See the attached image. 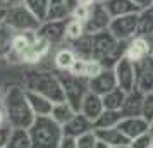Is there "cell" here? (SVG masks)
Returning <instances> with one entry per match:
<instances>
[{
  "label": "cell",
  "instance_id": "1",
  "mask_svg": "<svg viewBox=\"0 0 153 148\" xmlns=\"http://www.w3.org/2000/svg\"><path fill=\"white\" fill-rule=\"evenodd\" d=\"M2 107L5 110L7 124L14 129H29L35 120V114L29 107L26 90L19 85H12L4 93Z\"/></svg>",
  "mask_w": 153,
  "mask_h": 148
},
{
  "label": "cell",
  "instance_id": "2",
  "mask_svg": "<svg viewBox=\"0 0 153 148\" xmlns=\"http://www.w3.org/2000/svg\"><path fill=\"white\" fill-rule=\"evenodd\" d=\"M22 88L26 91L43 95L53 103L64 102V90L59 81V76L48 71H28L22 78Z\"/></svg>",
  "mask_w": 153,
  "mask_h": 148
},
{
  "label": "cell",
  "instance_id": "3",
  "mask_svg": "<svg viewBox=\"0 0 153 148\" xmlns=\"http://www.w3.org/2000/svg\"><path fill=\"white\" fill-rule=\"evenodd\" d=\"M28 131L31 136V148H59L64 136L62 126L50 115L35 117Z\"/></svg>",
  "mask_w": 153,
  "mask_h": 148
},
{
  "label": "cell",
  "instance_id": "4",
  "mask_svg": "<svg viewBox=\"0 0 153 148\" xmlns=\"http://www.w3.org/2000/svg\"><path fill=\"white\" fill-rule=\"evenodd\" d=\"M126 45L127 43L115 40L108 29L107 31H102L98 35H93V52H91V59L98 60L103 67L114 69L115 62L124 55Z\"/></svg>",
  "mask_w": 153,
  "mask_h": 148
},
{
  "label": "cell",
  "instance_id": "5",
  "mask_svg": "<svg viewBox=\"0 0 153 148\" xmlns=\"http://www.w3.org/2000/svg\"><path fill=\"white\" fill-rule=\"evenodd\" d=\"M57 76H59V81H60V85H62L65 102L74 107L76 112H79L81 102H83V98L86 97V93L90 91L88 81L83 79V78H77L74 74H71L69 71L60 72V74H57Z\"/></svg>",
  "mask_w": 153,
  "mask_h": 148
},
{
  "label": "cell",
  "instance_id": "6",
  "mask_svg": "<svg viewBox=\"0 0 153 148\" xmlns=\"http://www.w3.org/2000/svg\"><path fill=\"white\" fill-rule=\"evenodd\" d=\"M4 24L9 26L10 29H14L16 33H22V31H38L42 21L22 4V5L7 7V14H5V22Z\"/></svg>",
  "mask_w": 153,
  "mask_h": 148
},
{
  "label": "cell",
  "instance_id": "7",
  "mask_svg": "<svg viewBox=\"0 0 153 148\" xmlns=\"http://www.w3.org/2000/svg\"><path fill=\"white\" fill-rule=\"evenodd\" d=\"M138 19H139V12L112 17L108 31L112 33V36L115 40L127 43L134 36H138Z\"/></svg>",
  "mask_w": 153,
  "mask_h": 148
},
{
  "label": "cell",
  "instance_id": "8",
  "mask_svg": "<svg viewBox=\"0 0 153 148\" xmlns=\"http://www.w3.org/2000/svg\"><path fill=\"white\" fill-rule=\"evenodd\" d=\"M112 16L108 14V10L103 4H91L90 14L88 19L84 21V29H86V35H98L102 31H107L110 26Z\"/></svg>",
  "mask_w": 153,
  "mask_h": 148
},
{
  "label": "cell",
  "instance_id": "9",
  "mask_svg": "<svg viewBox=\"0 0 153 148\" xmlns=\"http://www.w3.org/2000/svg\"><path fill=\"white\" fill-rule=\"evenodd\" d=\"M114 74H115L117 86L120 90H124L126 93L136 88V64L131 62L126 55H122L115 62Z\"/></svg>",
  "mask_w": 153,
  "mask_h": 148
},
{
  "label": "cell",
  "instance_id": "10",
  "mask_svg": "<svg viewBox=\"0 0 153 148\" xmlns=\"http://www.w3.org/2000/svg\"><path fill=\"white\" fill-rule=\"evenodd\" d=\"M36 31H22V33H16L14 42H12V48L9 54L7 60L12 64L21 62L22 64V57L26 55V52L31 48L33 42L36 40Z\"/></svg>",
  "mask_w": 153,
  "mask_h": 148
},
{
  "label": "cell",
  "instance_id": "11",
  "mask_svg": "<svg viewBox=\"0 0 153 148\" xmlns=\"http://www.w3.org/2000/svg\"><path fill=\"white\" fill-rule=\"evenodd\" d=\"M150 54H152L150 38H145V36H134L132 40L127 42L126 50H124V55L134 64H138V62H141V60L148 59Z\"/></svg>",
  "mask_w": 153,
  "mask_h": 148
},
{
  "label": "cell",
  "instance_id": "12",
  "mask_svg": "<svg viewBox=\"0 0 153 148\" xmlns=\"http://www.w3.org/2000/svg\"><path fill=\"white\" fill-rule=\"evenodd\" d=\"M88 88H90L91 93H97L100 97H103L108 91H112L114 88H117V81H115L114 69L103 67V71L100 74H97L95 78H91L88 81Z\"/></svg>",
  "mask_w": 153,
  "mask_h": 148
},
{
  "label": "cell",
  "instance_id": "13",
  "mask_svg": "<svg viewBox=\"0 0 153 148\" xmlns=\"http://www.w3.org/2000/svg\"><path fill=\"white\" fill-rule=\"evenodd\" d=\"M65 22H67V19H64V21H43L36 33L42 38H45L50 45L59 43L65 40Z\"/></svg>",
  "mask_w": 153,
  "mask_h": 148
},
{
  "label": "cell",
  "instance_id": "14",
  "mask_svg": "<svg viewBox=\"0 0 153 148\" xmlns=\"http://www.w3.org/2000/svg\"><path fill=\"white\" fill-rule=\"evenodd\" d=\"M136 88L143 93L153 91V59L148 57L136 64Z\"/></svg>",
  "mask_w": 153,
  "mask_h": 148
},
{
  "label": "cell",
  "instance_id": "15",
  "mask_svg": "<svg viewBox=\"0 0 153 148\" xmlns=\"http://www.w3.org/2000/svg\"><path fill=\"white\" fill-rule=\"evenodd\" d=\"M103 71V65L95 60V59H83V57H77L74 65L71 67V74H74L77 78H83L86 81H90L91 78H95L97 74H100Z\"/></svg>",
  "mask_w": 153,
  "mask_h": 148
},
{
  "label": "cell",
  "instance_id": "16",
  "mask_svg": "<svg viewBox=\"0 0 153 148\" xmlns=\"http://www.w3.org/2000/svg\"><path fill=\"white\" fill-rule=\"evenodd\" d=\"M143 102H145V93L134 88L131 91L126 93V100L122 107H120V114L122 117H136V115H141L143 112Z\"/></svg>",
  "mask_w": 153,
  "mask_h": 148
},
{
  "label": "cell",
  "instance_id": "17",
  "mask_svg": "<svg viewBox=\"0 0 153 148\" xmlns=\"http://www.w3.org/2000/svg\"><path fill=\"white\" fill-rule=\"evenodd\" d=\"M117 127L129 138V140H134L136 136L146 133V131H150L148 120H146L145 117H141V115H136V117H122Z\"/></svg>",
  "mask_w": 153,
  "mask_h": 148
},
{
  "label": "cell",
  "instance_id": "18",
  "mask_svg": "<svg viewBox=\"0 0 153 148\" xmlns=\"http://www.w3.org/2000/svg\"><path fill=\"white\" fill-rule=\"evenodd\" d=\"M90 131H95L93 127V122H91L88 117H84L81 112H76V115L62 126V133L65 136H72V138H79L83 134L90 133Z\"/></svg>",
  "mask_w": 153,
  "mask_h": 148
},
{
  "label": "cell",
  "instance_id": "19",
  "mask_svg": "<svg viewBox=\"0 0 153 148\" xmlns=\"http://www.w3.org/2000/svg\"><path fill=\"white\" fill-rule=\"evenodd\" d=\"M103 110H105V107H103V100H102V97L97 95V93H91V91L86 93V97H84L83 102H81L79 112L83 114L84 117H88L91 122H95Z\"/></svg>",
  "mask_w": 153,
  "mask_h": 148
},
{
  "label": "cell",
  "instance_id": "20",
  "mask_svg": "<svg viewBox=\"0 0 153 148\" xmlns=\"http://www.w3.org/2000/svg\"><path fill=\"white\" fill-rule=\"evenodd\" d=\"M97 133V138L100 141L107 143L110 148H115V147H120V145H129L131 140L126 136L119 127H110V129H95Z\"/></svg>",
  "mask_w": 153,
  "mask_h": 148
},
{
  "label": "cell",
  "instance_id": "21",
  "mask_svg": "<svg viewBox=\"0 0 153 148\" xmlns=\"http://www.w3.org/2000/svg\"><path fill=\"white\" fill-rule=\"evenodd\" d=\"M48 50H50V43L38 35L36 40L33 42V45H31V48L26 52V55L22 57V64H38L43 57L48 54Z\"/></svg>",
  "mask_w": 153,
  "mask_h": 148
},
{
  "label": "cell",
  "instance_id": "22",
  "mask_svg": "<svg viewBox=\"0 0 153 148\" xmlns=\"http://www.w3.org/2000/svg\"><path fill=\"white\" fill-rule=\"evenodd\" d=\"M28 95V102H29V107L35 114L36 117H42V115H50L52 114V107H53V102L48 100L47 97L43 95H38V93H33V91H26Z\"/></svg>",
  "mask_w": 153,
  "mask_h": 148
},
{
  "label": "cell",
  "instance_id": "23",
  "mask_svg": "<svg viewBox=\"0 0 153 148\" xmlns=\"http://www.w3.org/2000/svg\"><path fill=\"white\" fill-rule=\"evenodd\" d=\"M108 14L112 17H119V16H126V14H134V12H139L138 7L132 4L131 0H107L103 4Z\"/></svg>",
  "mask_w": 153,
  "mask_h": 148
},
{
  "label": "cell",
  "instance_id": "24",
  "mask_svg": "<svg viewBox=\"0 0 153 148\" xmlns=\"http://www.w3.org/2000/svg\"><path fill=\"white\" fill-rule=\"evenodd\" d=\"M74 115H76L74 107L71 105V103H67L65 100H64V102H59V103H53V107H52V114H50V117L55 120L57 124H60V126L67 124Z\"/></svg>",
  "mask_w": 153,
  "mask_h": 148
},
{
  "label": "cell",
  "instance_id": "25",
  "mask_svg": "<svg viewBox=\"0 0 153 148\" xmlns=\"http://www.w3.org/2000/svg\"><path fill=\"white\" fill-rule=\"evenodd\" d=\"M76 52L72 48H60L57 50V54L53 55V65H55L59 71H62V72H65V71H71V67L74 65V62H76Z\"/></svg>",
  "mask_w": 153,
  "mask_h": 148
},
{
  "label": "cell",
  "instance_id": "26",
  "mask_svg": "<svg viewBox=\"0 0 153 148\" xmlns=\"http://www.w3.org/2000/svg\"><path fill=\"white\" fill-rule=\"evenodd\" d=\"M71 17V10L65 4V0H50L48 12L45 21H64Z\"/></svg>",
  "mask_w": 153,
  "mask_h": 148
},
{
  "label": "cell",
  "instance_id": "27",
  "mask_svg": "<svg viewBox=\"0 0 153 148\" xmlns=\"http://www.w3.org/2000/svg\"><path fill=\"white\" fill-rule=\"evenodd\" d=\"M120 119H122L120 110H107V109H105L103 112L100 114V117L93 122V127H95V129H110V127H117Z\"/></svg>",
  "mask_w": 153,
  "mask_h": 148
},
{
  "label": "cell",
  "instance_id": "28",
  "mask_svg": "<svg viewBox=\"0 0 153 148\" xmlns=\"http://www.w3.org/2000/svg\"><path fill=\"white\" fill-rule=\"evenodd\" d=\"M5 148H31V136L28 129H14L10 131Z\"/></svg>",
  "mask_w": 153,
  "mask_h": 148
},
{
  "label": "cell",
  "instance_id": "29",
  "mask_svg": "<svg viewBox=\"0 0 153 148\" xmlns=\"http://www.w3.org/2000/svg\"><path fill=\"white\" fill-rule=\"evenodd\" d=\"M102 100H103V107L107 110H120V107H122V103L126 100V91L117 86L112 91H108L107 95H103Z\"/></svg>",
  "mask_w": 153,
  "mask_h": 148
},
{
  "label": "cell",
  "instance_id": "30",
  "mask_svg": "<svg viewBox=\"0 0 153 148\" xmlns=\"http://www.w3.org/2000/svg\"><path fill=\"white\" fill-rule=\"evenodd\" d=\"M14 36H16L14 29H10L5 24L0 26V60H4V59L9 57L10 48H12V42H14Z\"/></svg>",
  "mask_w": 153,
  "mask_h": 148
},
{
  "label": "cell",
  "instance_id": "31",
  "mask_svg": "<svg viewBox=\"0 0 153 148\" xmlns=\"http://www.w3.org/2000/svg\"><path fill=\"white\" fill-rule=\"evenodd\" d=\"M86 35V29H84V21L76 19V17H69L65 22V40H69L71 43L79 40L81 36Z\"/></svg>",
  "mask_w": 153,
  "mask_h": 148
},
{
  "label": "cell",
  "instance_id": "32",
  "mask_svg": "<svg viewBox=\"0 0 153 148\" xmlns=\"http://www.w3.org/2000/svg\"><path fill=\"white\" fill-rule=\"evenodd\" d=\"M138 36H145V38H152L153 36V12L150 9L139 12Z\"/></svg>",
  "mask_w": 153,
  "mask_h": 148
},
{
  "label": "cell",
  "instance_id": "33",
  "mask_svg": "<svg viewBox=\"0 0 153 148\" xmlns=\"http://www.w3.org/2000/svg\"><path fill=\"white\" fill-rule=\"evenodd\" d=\"M72 50L76 52L77 57L91 59V52H93V36L84 35V36H81L79 40L72 42Z\"/></svg>",
  "mask_w": 153,
  "mask_h": 148
},
{
  "label": "cell",
  "instance_id": "34",
  "mask_svg": "<svg viewBox=\"0 0 153 148\" xmlns=\"http://www.w3.org/2000/svg\"><path fill=\"white\" fill-rule=\"evenodd\" d=\"M48 4H50V0H24V5H26L42 22L47 19Z\"/></svg>",
  "mask_w": 153,
  "mask_h": 148
},
{
  "label": "cell",
  "instance_id": "35",
  "mask_svg": "<svg viewBox=\"0 0 153 148\" xmlns=\"http://www.w3.org/2000/svg\"><path fill=\"white\" fill-rule=\"evenodd\" d=\"M152 143H153V134L150 131L139 134L136 136L134 140H131V148H152Z\"/></svg>",
  "mask_w": 153,
  "mask_h": 148
},
{
  "label": "cell",
  "instance_id": "36",
  "mask_svg": "<svg viewBox=\"0 0 153 148\" xmlns=\"http://www.w3.org/2000/svg\"><path fill=\"white\" fill-rule=\"evenodd\" d=\"M141 117H145L148 120V124L153 120V91L145 93V102H143V112Z\"/></svg>",
  "mask_w": 153,
  "mask_h": 148
},
{
  "label": "cell",
  "instance_id": "37",
  "mask_svg": "<svg viewBox=\"0 0 153 148\" xmlns=\"http://www.w3.org/2000/svg\"><path fill=\"white\" fill-rule=\"evenodd\" d=\"M97 141H98L97 133L95 131H90V133H86V134L77 138V148H95Z\"/></svg>",
  "mask_w": 153,
  "mask_h": 148
},
{
  "label": "cell",
  "instance_id": "38",
  "mask_svg": "<svg viewBox=\"0 0 153 148\" xmlns=\"http://www.w3.org/2000/svg\"><path fill=\"white\" fill-rule=\"evenodd\" d=\"M10 131H12V127L9 126V124L0 126V148H5V147H7V141H9V136H10Z\"/></svg>",
  "mask_w": 153,
  "mask_h": 148
},
{
  "label": "cell",
  "instance_id": "39",
  "mask_svg": "<svg viewBox=\"0 0 153 148\" xmlns=\"http://www.w3.org/2000/svg\"><path fill=\"white\" fill-rule=\"evenodd\" d=\"M59 148H77V138L65 136V134H64L62 140H60V145H59Z\"/></svg>",
  "mask_w": 153,
  "mask_h": 148
},
{
  "label": "cell",
  "instance_id": "40",
  "mask_svg": "<svg viewBox=\"0 0 153 148\" xmlns=\"http://www.w3.org/2000/svg\"><path fill=\"white\" fill-rule=\"evenodd\" d=\"M131 2L138 7L139 12H141V10H148V9H152V5H153V0H131Z\"/></svg>",
  "mask_w": 153,
  "mask_h": 148
},
{
  "label": "cell",
  "instance_id": "41",
  "mask_svg": "<svg viewBox=\"0 0 153 148\" xmlns=\"http://www.w3.org/2000/svg\"><path fill=\"white\" fill-rule=\"evenodd\" d=\"M24 0H4V5L5 7H14V5H22Z\"/></svg>",
  "mask_w": 153,
  "mask_h": 148
},
{
  "label": "cell",
  "instance_id": "42",
  "mask_svg": "<svg viewBox=\"0 0 153 148\" xmlns=\"http://www.w3.org/2000/svg\"><path fill=\"white\" fill-rule=\"evenodd\" d=\"M4 124H7V117H5L4 107H0V126H4Z\"/></svg>",
  "mask_w": 153,
  "mask_h": 148
},
{
  "label": "cell",
  "instance_id": "43",
  "mask_svg": "<svg viewBox=\"0 0 153 148\" xmlns=\"http://www.w3.org/2000/svg\"><path fill=\"white\" fill-rule=\"evenodd\" d=\"M5 14H7V7H0V26L5 22Z\"/></svg>",
  "mask_w": 153,
  "mask_h": 148
},
{
  "label": "cell",
  "instance_id": "44",
  "mask_svg": "<svg viewBox=\"0 0 153 148\" xmlns=\"http://www.w3.org/2000/svg\"><path fill=\"white\" fill-rule=\"evenodd\" d=\"M95 148H110V147H108L107 143H103V141L98 140V141H97V145H95Z\"/></svg>",
  "mask_w": 153,
  "mask_h": 148
},
{
  "label": "cell",
  "instance_id": "45",
  "mask_svg": "<svg viewBox=\"0 0 153 148\" xmlns=\"http://www.w3.org/2000/svg\"><path fill=\"white\" fill-rule=\"evenodd\" d=\"M107 0H91V4H105Z\"/></svg>",
  "mask_w": 153,
  "mask_h": 148
},
{
  "label": "cell",
  "instance_id": "46",
  "mask_svg": "<svg viewBox=\"0 0 153 148\" xmlns=\"http://www.w3.org/2000/svg\"><path fill=\"white\" fill-rule=\"evenodd\" d=\"M150 45H152V54H150V57H152V59H153V36H152V38H150Z\"/></svg>",
  "mask_w": 153,
  "mask_h": 148
},
{
  "label": "cell",
  "instance_id": "47",
  "mask_svg": "<svg viewBox=\"0 0 153 148\" xmlns=\"http://www.w3.org/2000/svg\"><path fill=\"white\" fill-rule=\"evenodd\" d=\"M115 148H131V145H120V147H115Z\"/></svg>",
  "mask_w": 153,
  "mask_h": 148
},
{
  "label": "cell",
  "instance_id": "48",
  "mask_svg": "<svg viewBox=\"0 0 153 148\" xmlns=\"http://www.w3.org/2000/svg\"><path fill=\"white\" fill-rule=\"evenodd\" d=\"M150 133L153 134V120H152V122H150Z\"/></svg>",
  "mask_w": 153,
  "mask_h": 148
},
{
  "label": "cell",
  "instance_id": "49",
  "mask_svg": "<svg viewBox=\"0 0 153 148\" xmlns=\"http://www.w3.org/2000/svg\"><path fill=\"white\" fill-rule=\"evenodd\" d=\"M0 7H5V5H4V0H0Z\"/></svg>",
  "mask_w": 153,
  "mask_h": 148
},
{
  "label": "cell",
  "instance_id": "50",
  "mask_svg": "<svg viewBox=\"0 0 153 148\" xmlns=\"http://www.w3.org/2000/svg\"><path fill=\"white\" fill-rule=\"evenodd\" d=\"M2 100H4V95H2V93H0V102H2Z\"/></svg>",
  "mask_w": 153,
  "mask_h": 148
},
{
  "label": "cell",
  "instance_id": "51",
  "mask_svg": "<svg viewBox=\"0 0 153 148\" xmlns=\"http://www.w3.org/2000/svg\"><path fill=\"white\" fill-rule=\"evenodd\" d=\"M150 10H152V12H153V5H152V9H150Z\"/></svg>",
  "mask_w": 153,
  "mask_h": 148
},
{
  "label": "cell",
  "instance_id": "52",
  "mask_svg": "<svg viewBox=\"0 0 153 148\" xmlns=\"http://www.w3.org/2000/svg\"><path fill=\"white\" fill-rule=\"evenodd\" d=\"M152 148H153V143H152Z\"/></svg>",
  "mask_w": 153,
  "mask_h": 148
}]
</instances>
